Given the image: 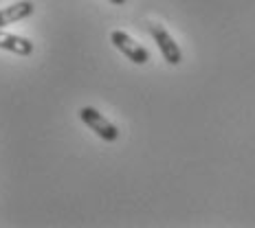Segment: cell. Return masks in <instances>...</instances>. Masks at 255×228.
I'll return each mask as SVG.
<instances>
[{"label":"cell","instance_id":"cell-1","mask_svg":"<svg viewBox=\"0 0 255 228\" xmlns=\"http://www.w3.org/2000/svg\"><path fill=\"white\" fill-rule=\"evenodd\" d=\"M79 119H82L102 141L115 143L117 139H119V130H117V125L113 123V121L106 119L104 114H99L95 108H82L79 110Z\"/></svg>","mask_w":255,"mask_h":228},{"label":"cell","instance_id":"cell-2","mask_svg":"<svg viewBox=\"0 0 255 228\" xmlns=\"http://www.w3.org/2000/svg\"><path fill=\"white\" fill-rule=\"evenodd\" d=\"M147 31H150L152 40L156 42V46H158V51H161L163 60H165L167 64H172V66H178V64L183 62V53H180L176 40H174L161 24H150V26H147Z\"/></svg>","mask_w":255,"mask_h":228},{"label":"cell","instance_id":"cell-3","mask_svg":"<svg viewBox=\"0 0 255 228\" xmlns=\"http://www.w3.org/2000/svg\"><path fill=\"white\" fill-rule=\"evenodd\" d=\"M110 42L115 44L117 51H121L130 62H134L136 66H143V64L150 62V53H147L139 42H134L126 31H113L110 33Z\"/></svg>","mask_w":255,"mask_h":228},{"label":"cell","instance_id":"cell-4","mask_svg":"<svg viewBox=\"0 0 255 228\" xmlns=\"http://www.w3.org/2000/svg\"><path fill=\"white\" fill-rule=\"evenodd\" d=\"M0 49L13 53V55H20V57H29L33 53V42L22 38V35H13L0 29Z\"/></svg>","mask_w":255,"mask_h":228},{"label":"cell","instance_id":"cell-5","mask_svg":"<svg viewBox=\"0 0 255 228\" xmlns=\"http://www.w3.org/2000/svg\"><path fill=\"white\" fill-rule=\"evenodd\" d=\"M33 11H35V7H33V2H29V0H20V2H13V4H9V7L0 9V29L29 18Z\"/></svg>","mask_w":255,"mask_h":228},{"label":"cell","instance_id":"cell-6","mask_svg":"<svg viewBox=\"0 0 255 228\" xmlns=\"http://www.w3.org/2000/svg\"><path fill=\"white\" fill-rule=\"evenodd\" d=\"M108 2H113V4H126L128 0H108Z\"/></svg>","mask_w":255,"mask_h":228}]
</instances>
